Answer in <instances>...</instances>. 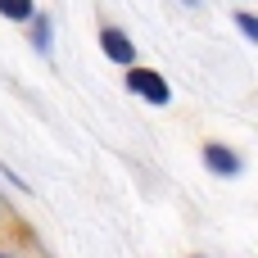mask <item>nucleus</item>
<instances>
[{
  "mask_svg": "<svg viewBox=\"0 0 258 258\" xmlns=\"http://www.w3.org/2000/svg\"><path fill=\"white\" fill-rule=\"evenodd\" d=\"M0 258H5V254H0Z\"/></svg>",
  "mask_w": 258,
  "mask_h": 258,
  "instance_id": "7",
  "label": "nucleus"
},
{
  "mask_svg": "<svg viewBox=\"0 0 258 258\" xmlns=\"http://www.w3.org/2000/svg\"><path fill=\"white\" fill-rule=\"evenodd\" d=\"M204 163H209V172H218V177H236V172H240V154L227 150V145H204Z\"/></svg>",
  "mask_w": 258,
  "mask_h": 258,
  "instance_id": "3",
  "label": "nucleus"
},
{
  "mask_svg": "<svg viewBox=\"0 0 258 258\" xmlns=\"http://www.w3.org/2000/svg\"><path fill=\"white\" fill-rule=\"evenodd\" d=\"M236 23H240V32H245L249 41H258V18L254 14H236Z\"/></svg>",
  "mask_w": 258,
  "mask_h": 258,
  "instance_id": "5",
  "label": "nucleus"
},
{
  "mask_svg": "<svg viewBox=\"0 0 258 258\" xmlns=\"http://www.w3.org/2000/svg\"><path fill=\"white\" fill-rule=\"evenodd\" d=\"M0 14L23 23V18H32V0H0Z\"/></svg>",
  "mask_w": 258,
  "mask_h": 258,
  "instance_id": "4",
  "label": "nucleus"
},
{
  "mask_svg": "<svg viewBox=\"0 0 258 258\" xmlns=\"http://www.w3.org/2000/svg\"><path fill=\"white\" fill-rule=\"evenodd\" d=\"M100 50H104L113 63H136V45H132L118 27H100Z\"/></svg>",
  "mask_w": 258,
  "mask_h": 258,
  "instance_id": "2",
  "label": "nucleus"
},
{
  "mask_svg": "<svg viewBox=\"0 0 258 258\" xmlns=\"http://www.w3.org/2000/svg\"><path fill=\"white\" fill-rule=\"evenodd\" d=\"M127 91H136V95H145L150 104H168L172 100V91H168V82L154 73V68H127Z\"/></svg>",
  "mask_w": 258,
  "mask_h": 258,
  "instance_id": "1",
  "label": "nucleus"
},
{
  "mask_svg": "<svg viewBox=\"0 0 258 258\" xmlns=\"http://www.w3.org/2000/svg\"><path fill=\"white\" fill-rule=\"evenodd\" d=\"M186 5H195V0H186Z\"/></svg>",
  "mask_w": 258,
  "mask_h": 258,
  "instance_id": "6",
  "label": "nucleus"
}]
</instances>
